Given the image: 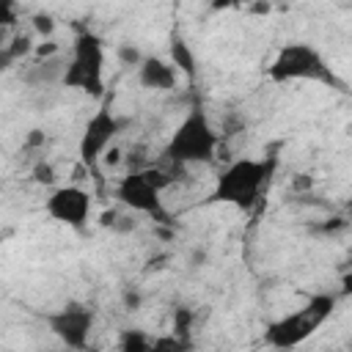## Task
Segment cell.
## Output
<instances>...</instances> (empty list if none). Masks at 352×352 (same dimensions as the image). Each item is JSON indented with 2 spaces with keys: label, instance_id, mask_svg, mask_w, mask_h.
<instances>
[{
  "label": "cell",
  "instance_id": "obj_1",
  "mask_svg": "<svg viewBox=\"0 0 352 352\" xmlns=\"http://www.w3.org/2000/svg\"><path fill=\"white\" fill-rule=\"evenodd\" d=\"M278 168V157H239L228 162L220 176L214 179V187L209 192V204H226L239 212H253V206L261 201V192L267 190L272 173Z\"/></svg>",
  "mask_w": 352,
  "mask_h": 352
},
{
  "label": "cell",
  "instance_id": "obj_2",
  "mask_svg": "<svg viewBox=\"0 0 352 352\" xmlns=\"http://www.w3.org/2000/svg\"><path fill=\"white\" fill-rule=\"evenodd\" d=\"M267 77L278 85L283 82H319L336 91H346L344 80L333 72L324 55L308 41H289L283 44L267 66Z\"/></svg>",
  "mask_w": 352,
  "mask_h": 352
},
{
  "label": "cell",
  "instance_id": "obj_3",
  "mask_svg": "<svg viewBox=\"0 0 352 352\" xmlns=\"http://www.w3.org/2000/svg\"><path fill=\"white\" fill-rule=\"evenodd\" d=\"M217 146H220V135L212 126L206 110L201 104H192L184 118L176 124V129L170 132L168 143H165V160L173 165H198V162H212L217 157Z\"/></svg>",
  "mask_w": 352,
  "mask_h": 352
},
{
  "label": "cell",
  "instance_id": "obj_4",
  "mask_svg": "<svg viewBox=\"0 0 352 352\" xmlns=\"http://www.w3.org/2000/svg\"><path fill=\"white\" fill-rule=\"evenodd\" d=\"M173 176L157 165H146V168H138V170H129L124 173L118 182H116V201L118 206L129 209V212H138L143 217H151L154 223H170V214L162 204V190L170 187Z\"/></svg>",
  "mask_w": 352,
  "mask_h": 352
},
{
  "label": "cell",
  "instance_id": "obj_5",
  "mask_svg": "<svg viewBox=\"0 0 352 352\" xmlns=\"http://www.w3.org/2000/svg\"><path fill=\"white\" fill-rule=\"evenodd\" d=\"M60 88L82 91L94 99H104V41L99 33L80 30L74 36Z\"/></svg>",
  "mask_w": 352,
  "mask_h": 352
},
{
  "label": "cell",
  "instance_id": "obj_6",
  "mask_svg": "<svg viewBox=\"0 0 352 352\" xmlns=\"http://www.w3.org/2000/svg\"><path fill=\"white\" fill-rule=\"evenodd\" d=\"M336 302L338 297L336 294H314L308 297V302L294 311V314H286L275 322L267 324L264 330V341L275 349H292V346H300L308 336H314L336 311Z\"/></svg>",
  "mask_w": 352,
  "mask_h": 352
},
{
  "label": "cell",
  "instance_id": "obj_7",
  "mask_svg": "<svg viewBox=\"0 0 352 352\" xmlns=\"http://www.w3.org/2000/svg\"><path fill=\"white\" fill-rule=\"evenodd\" d=\"M47 330L69 349H85L91 330L96 324V311L85 302H66L58 311L44 314Z\"/></svg>",
  "mask_w": 352,
  "mask_h": 352
},
{
  "label": "cell",
  "instance_id": "obj_8",
  "mask_svg": "<svg viewBox=\"0 0 352 352\" xmlns=\"http://www.w3.org/2000/svg\"><path fill=\"white\" fill-rule=\"evenodd\" d=\"M121 132V121L118 116L113 113L110 102L104 99L102 107L85 121L82 126V135H80V143H77V154H80V162L88 165V168H96V162L104 157V151L113 146V140L118 138Z\"/></svg>",
  "mask_w": 352,
  "mask_h": 352
},
{
  "label": "cell",
  "instance_id": "obj_9",
  "mask_svg": "<svg viewBox=\"0 0 352 352\" xmlns=\"http://www.w3.org/2000/svg\"><path fill=\"white\" fill-rule=\"evenodd\" d=\"M91 209H94V201H91V192L82 190L80 184H60V187H52L47 201H44V212L60 223V226H69L74 231H82L91 220Z\"/></svg>",
  "mask_w": 352,
  "mask_h": 352
},
{
  "label": "cell",
  "instance_id": "obj_10",
  "mask_svg": "<svg viewBox=\"0 0 352 352\" xmlns=\"http://www.w3.org/2000/svg\"><path fill=\"white\" fill-rule=\"evenodd\" d=\"M69 66V52H55L50 58H33L19 69V82L30 91H52L63 85V74Z\"/></svg>",
  "mask_w": 352,
  "mask_h": 352
},
{
  "label": "cell",
  "instance_id": "obj_11",
  "mask_svg": "<svg viewBox=\"0 0 352 352\" xmlns=\"http://www.w3.org/2000/svg\"><path fill=\"white\" fill-rule=\"evenodd\" d=\"M176 80H179V72L170 60L165 58H157V55H146L143 63L138 66V82L146 88V91H173L176 88Z\"/></svg>",
  "mask_w": 352,
  "mask_h": 352
},
{
  "label": "cell",
  "instance_id": "obj_12",
  "mask_svg": "<svg viewBox=\"0 0 352 352\" xmlns=\"http://www.w3.org/2000/svg\"><path fill=\"white\" fill-rule=\"evenodd\" d=\"M168 52H170V63L176 66V72L184 77V80H190V82H195V77H198V58H195V52H192V47L187 44V38L182 36V33H170V38H168Z\"/></svg>",
  "mask_w": 352,
  "mask_h": 352
},
{
  "label": "cell",
  "instance_id": "obj_13",
  "mask_svg": "<svg viewBox=\"0 0 352 352\" xmlns=\"http://www.w3.org/2000/svg\"><path fill=\"white\" fill-rule=\"evenodd\" d=\"M33 50H36L33 36H30V33L16 30V33H14L3 47H0V69H3V72L14 69V66H16V63H22L28 55H33Z\"/></svg>",
  "mask_w": 352,
  "mask_h": 352
},
{
  "label": "cell",
  "instance_id": "obj_14",
  "mask_svg": "<svg viewBox=\"0 0 352 352\" xmlns=\"http://www.w3.org/2000/svg\"><path fill=\"white\" fill-rule=\"evenodd\" d=\"M118 346L124 352H151L154 349V341L143 333V330H121V338H118Z\"/></svg>",
  "mask_w": 352,
  "mask_h": 352
},
{
  "label": "cell",
  "instance_id": "obj_15",
  "mask_svg": "<svg viewBox=\"0 0 352 352\" xmlns=\"http://www.w3.org/2000/svg\"><path fill=\"white\" fill-rule=\"evenodd\" d=\"M30 28H33V33H36L38 38H52L58 22H55L52 14H47V11H36V14H30Z\"/></svg>",
  "mask_w": 352,
  "mask_h": 352
},
{
  "label": "cell",
  "instance_id": "obj_16",
  "mask_svg": "<svg viewBox=\"0 0 352 352\" xmlns=\"http://www.w3.org/2000/svg\"><path fill=\"white\" fill-rule=\"evenodd\" d=\"M192 322H195V314H192L187 305H179V308L173 311V333H176V336L187 338L190 330H192Z\"/></svg>",
  "mask_w": 352,
  "mask_h": 352
},
{
  "label": "cell",
  "instance_id": "obj_17",
  "mask_svg": "<svg viewBox=\"0 0 352 352\" xmlns=\"http://www.w3.org/2000/svg\"><path fill=\"white\" fill-rule=\"evenodd\" d=\"M140 226V220H138V212H129V209H118V217L113 220V226H110V231H116V234H132L135 228Z\"/></svg>",
  "mask_w": 352,
  "mask_h": 352
},
{
  "label": "cell",
  "instance_id": "obj_18",
  "mask_svg": "<svg viewBox=\"0 0 352 352\" xmlns=\"http://www.w3.org/2000/svg\"><path fill=\"white\" fill-rule=\"evenodd\" d=\"M116 58L124 63V66H129V69H138L140 63H143V52L135 47V44H118V50H116Z\"/></svg>",
  "mask_w": 352,
  "mask_h": 352
},
{
  "label": "cell",
  "instance_id": "obj_19",
  "mask_svg": "<svg viewBox=\"0 0 352 352\" xmlns=\"http://www.w3.org/2000/svg\"><path fill=\"white\" fill-rule=\"evenodd\" d=\"M192 346V341L190 338H182V336H165V338H154V352H160V349H176V352H182V349H190Z\"/></svg>",
  "mask_w": 352,
  "mask_h": 352
},
{
  "label": "cell",
  "instance_id": "obj_20",
  "mask_svg": "<svg viewBox=\"0 0 352 352\" xmlns=\"http://www.w3.org/2000/svg\"><path fill=\"white\" fill-rule=\"evenodd\" d=\"M33 182L52 187V184H55V168H52L47 160H38V162L33 165Z\"/></svg>",
  "mask_w": 352,
  "mask_h": 352
},
{
  "label": "cell",
  "instance_id": "obj_21",
  "mask_svg": "<svg viewBox=\"0 0 352 352\" xmlns=\"http://www.w3.org/2000/svg\"><path fill=\"white\" fill-rule=\"evenodd\" d=\"M16 22H19L16 0H0V25H3L6 30H11Z\"/></svg>",
  "mask_w": 352,
  "mask_h": 352
},
{
  "label": "cell",
  "instance_id": "obj_22",
  "mask_svg": "<svg viewBox=\"0 0 352 352\" xmlns=\"http://www.w3.org/2000/svg\"><path fill=\"white\" fill-rule=\"evenodd\" d=\"M55 52H60V44H58L55 38H44L41 44H36L33 58H50V55H55Z\"/></svg>",
  "mask_w": 352,
  "mask_h": 352
},
{
  "label": "cell",
  "instance_id": "obj_23",
  "mask_svg": "<svg viewBox=\"0 0 352 352\" xmlns=\"http://www.w3.org/2000/svg\"><path fill=\"white\" fill-rule=\"evenodd\" d=\"M140 305H143V294L138 289H126L124 292V308L126 311H138Z\"/></svg>",
  "mask_w": 352,
  "mask_h": 352
},
{
  "label": "cell",
  "instance_id": "obj_24",
  "mask_svg": "<svg viewBox=\"0 0 352 352\" xmlns=\"http://www.w3.org/2000/svg\"><path fill=\"white\" fill-rule=\"evenodd\" d=\"M44 143H47V135L41 129H30L25 138V148H44Z\"/></svg>",
  "mask_w": 352,
  "mask_h": 352
},
{
  "label": "cell",
  "instance_id": "obj_25",
  "mask_svg": "<svg viewBox=\"0 0 352 352\" xmlns=\"http://www.w3.org/2000/svg\"><path fill=\"white\" fill-rule=\"evenodd\" d=\"M121 160H124V154H121V148H118V146H110V148L104 151V157H102V162H104L107 168L121 165Z\"/></svg>",
  "mask_w": 352,
  "mask_h": 352
},
{
  "label": "cell",
  "instance_id": "obj_26",
  "mask_svg": "<svg viewBox=\"0 0 352 352\" xmlns=\"http://www.w3.org/2000/svg\"><path fill=\"white\" fill-rule=\"evenodd\" d=\"M292 187H294V192H308V190L314 187V179L305 176V173H297V176L292 179Z\"/></svg>",
  "mask_w": 352,
  "mask_h": 352
},
{
  "label": "cell",
  "instance_id": "obj_27",
  "mask_svg": "<svg viewBox=\"0 0 352 352\" xmlns=\"http://www.w3.org/2000/svg\"><path fill=\"white\" fill-rule=\"evenodd\" d=\"M338 297H352V267H349V270H344V275H341Z\"/></svg>",
  "mask_w": 352,
  "mask_h": 352
},
{
  "label": "cell",
  "instance_id": "obj_28",
  "mask_svg": "<svg viewBox=\"0 0 352 352\" xmlns=\"http://www.w3.org/2000/svg\"><path fill=\"white\" fill-rule=\"evenodd\" d=\"M190 261H192V267H204L206 253H204V250H198V253H192V258H190Z\"/></svg>",
  "mask_w": 352,
  "mask_h": 352
},
{
  "label": "cell",
  "instance_id": "obj_29",
  "mask_svg": "<svg viewBox=\"0 0 352 352\" xmlns=\"http://www.w3.org/2000/svg\"><path fill=\"white\" fill-rule=\"evenodd\" d=\"M228 6H236V0H214V3H212L214 11H217V8H228Z\"/></svg>",
  "mask_w": 352,
  "mask_h": 352
},
{
  "label": "cell",
  "instance_id": "obj_30",
  "mask_svg": "<svg viewBox=\"0 0 352 352\" xmlns=\"http://www.w3.org/2000/svg\"><path fill=\"white\" fill-rule=\"evenodd\" d=\"M346 209H349V214H352V201H349V204H346Z\"/></svg>",
  "mask_w": 352,
  "mask_h": 352
},
{
  "label": "cell",
  "instance_id": "obj_31",
  "mask_svg": "<svg viewBox=\"0 0 352 352\" xmlns=\"http://www.w3.org/2000/svg\"><path fill=\"white\" fill-rule=\"evenodd\" d=\"M336 3H346V0H336Z\"/></svg>",
  "mask_w": 352,
  "mask_h": 352
}]
</instances>
